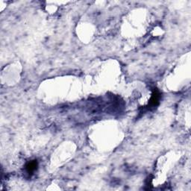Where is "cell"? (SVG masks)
I'll return each mask as SVG.
<instances>
[{
  "label": "cell",
  "mask_w": 191,
  "mask_h": 191,
  "mask_svg": "<svg viewBox=\"0 0 191 191\" xmlns=\"http://www.w3.org/2000/svg\"><path fill=\"white\" fill-rule=\"evenodd\" d=\"M37 160L30 161L26 165V170L29 174H32L37 170Z\"/></svg>",
  "instance_id": "cell-1"
},
{
  "label": "cell",
  "mask_w": 191,
  "mask_h": 191,
  "mask_svg": "<svg viewBox=\"0 0 191 191\" xmlns=\"http://www.w3.org/2000/svg\"><path fill=\"white\" fill-rule=\"evenodd\" d=\"M159 99H160V94H159L157 90H154L153 94L152 96V98L150 100V105L151 106H156L159 102Z\"/></svg>",
  "instance_id": "cell-2"
}]
</instances>
